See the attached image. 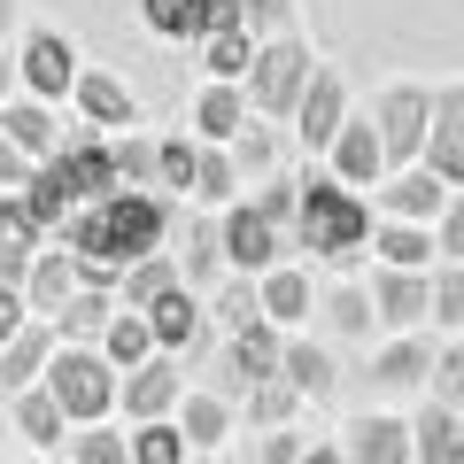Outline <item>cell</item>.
<instances>
[{
	"instance_id": "cell-12",
	"label": "cell",
	"mask_w": 464,
	"mask_h": 464,
	"mask_svg": "<svg viewBox=\"0 0 464 464\" xmlns=\"http://www.w3.org/2000/svg\"><path fill=\"white\" fill-rule=\"evenodd\" d=\"M341 124H348V85L333 78V70H317L310 78V93H302V109H295V132H302V148H325L333 155V140H341Z\"/></svg>"
},
{
	"instance_id": "cell-43",
	"label": "cell",
	"mask_w": 464,
	"mask_h": 464,
	"mask_svg": "<svg viewBox=\"0 0 464 464\" xmlns=\"http://www.w3.org/2000/svg\"><path fill=\"white\" fill-rule=\"evenodd\" d=\"M232 163H240V179H256V186L271 179V163H279V148H271V132H264V124H248V132L232 140Z\"/></svg>"
},
{
	"instance_id": "cell-7",
	"label": "cell",
	"mask_w": 464,
	"mask_h": 464,
	"mask_svg": "<svg viewBox=\"0 0 464 464\" xmlns=\"http://www.w3.org/2000/svg\"><path fill=\"white\" fill-rule=\"evenodd\" d=\"M372 310H380V325L395 333H418L433 317V271H372Z\"/></svg>"
},
{
	"instance_id": "cell-10",
	"label": "cell",
	"mask_w": 464,
	"mask_h": 464,
	"mask_svg": "<svg viewBox=\"0 0 464 464\" xmlns=\"http://www.w3.org/2000/svg\"><path fill=\"white\" fill-rule=\"evenodd\" d=\"M78 47H70L63 32H32L24 39V85H32L39 101H63V93H78Z\"/></svg>"
},
{
	"instance_id": "cell-53",
	"label": "cell",
	"mask_w": 464,
	"mask_h": 464,
	"mask_svg": "<svg viewBox=\"0 0 464 464\" xmlns=\"http://www.w3.org/2000/svg\"><path fill=\"white\" fill-rule=\"evenodd\" d=\"M433 101H441V109H464V85H449V93H433Z\"/></svg>"
},
{
	"instance_id": "cell-33",
	"label": "cell",
	"mask_w": 464,
	"mask_h": 464,
	"mask_svg": "<svg viewBox=\"0 0 464 464\" xmlns=\"http://www.w3.org/2000/svg\"><path fill=\"white\" fill-rule=\"evenodd\" d=\"M132 464H194V457H186L179 418H155V426H140V433H132Z\"/></svg>"
},
{
	"instance_id": "cell-21",
	"label": "cell",
	"mask_w": 464,
	"mask_h": 464,
	"mask_svg": "<svg viewBox=\"0 0 464 464\" xmlns=\"http://www.w3.org/2000/svg\"><path fill=\"white\" fill-rule=\"evenodd\" d=\"M411 441H418V464H464V418L441 411V402H426L411 418Z\"/></svg>"
},
{
	"instance_id": "cell-47",
	"label": "cell",
	"mask_w": 464,
	"mask_h": 464,
	"mask_svg": "<svg viewBox=\"0 0 464 464\" xmlns=\"http://www.w3.org/2000/svg\"><path fill=\"white\" fill-rule=\"evenodd\" d=\"M116 179L140 194V179H155V140H116Z\"/></svg>"
},
{
	"instance_id": "cell-52",
	"label": "cell",
	"mask_w": 464,
	"mask_h": 464,
	"mask_svg": "<svg viewBox=\"0 0 464 464\" xmlns=\"http://www.w3.org/2000/svg\"><path fill=\"white\" fill-rule=\"evenodd\" d=\"M302 464H348V457H341V441H317V449H302Z\"/></svg>"
},
{
	"instance_id": "cell-18",
	"label": "cell",
	"mask_w": 464,
	"mask_h": 464,
	"mask_svg": "<svg viewBox=\"0 0 464 464\" xmlns=\"http://www.w3.org/2000/svg\"><path fill=\"white\" fill-rule=\"evenodd\" d=\"M418 163H426L449 194L464 186V109H441V101H433V132H426V155H418Z\"/></svg>"
},
{
	"instance_id": "cell-22",
	"label": "cell",
	"mask_w": 464,
	"mask_h": 464,
	"mask_svg": "<svg viewBox=\"0 0 464 464\" xmlns=\"http://www.w3.org/2000/svg\"><path fill=\"white\" fill-rule=\"evenodd\" d=\"M78 109L93 116V124H109V132H116V124H140L132 85H124V78H109V70H85V78H78Z\"/></svg>"
},
{
	"instance_id": "cell-6",
	"label": "cell",
	"mask_w": 464,
	"mask_h": 464,
	"mask_svg": "<svg viewBox=\"0 0 464 464\" xmlns=\"http://www.w3.org/2000/svg\"><path fill=\"white\" fill-rule=\"evenodd\" d=\"M225 264L240 271V279H264V271H279L286 264V248H295V240H286L279 225H271L264 209H256V201H240V209H225Z\"/></svg>"
},
{
	"instance_id": "cell-16",
	"label": "cell",
	"mask_w": 464,
	"mask_h": 464,
	"mask_svg": "<svg viewBox=\"0 0 464 464\" xmlns=\"http://www.w3.org/2000/svg\"><path fill=\"white\" fill-rule=\"evenodd\" d=\"M194 132L209 140V148H232V140L248 132V93L240 85H201V101H194Z\"/></svg>"
},
{
	"instance_id": "cell-32",
	"label": "cell",
	"mask_w": 464,
	"mask_h": 464,
	"mask_svg": "<svg viewBox=\"0 0 464 464\" xmlns=\"http://www.w3.org/2000/svg\"><path fill=\"white\" fill-rule=\"evenodd\" d=\"M54 325H63V348H85V341H101V333L116 325V295H93V286H85V295L70 302V310L54 317Z\"/></svg>"
},
{
	"instance_id": "cell-14",
	"label": "cell",
	"mask_w": 464,
	"mask_h": 464,
	"mask_svg": "<svg viewBox=\"0 0 464 464\" xmlns=\"http://www.w3.org/2000/svg\"><path fill=\"white\" fill-rule=\"evenodd\" d=\"M78 295H85V279H78V256H63V248H39L32 279H24V302H32L39 317H63Z\"/></svg>"
},
{
	"instance_id": "cell-26",
	"label": "cell",
	"mask_w": 464,
	"mask_h": 464,
	"mask_svg": "<svg viewBox=\"0 0 464 464\" xmlns=\"http://www.w3.org/2000/svg\"><path fill=\"white\" fill-rule=\"evenodd\" d=\"M101 356H109L116 372H140L148 356H163V348H155V325H148V310H116V325L101 333Z\"/></svg>"
},
{
	"instance_id": "cell-25",
	"label": "cell",
	"mask_w": 464,
	"mask_h": 464,
	"mask_svg": "<svg viewBox=\"0 0 464 464\" xmlns=\"http://www.w3.org/2000/svg\"><path fill=\"white\" fill-rule=\"evenodd\" d=\"M256 286H264V317H271L279 333L310 317V271H302V264H279V271H264Z\"/></svg>"
},
{
	"instance_id": "cell-45",
	"label": "cell",
	"mask_w": 464,
	"mask_h": 464,
	"mask_svg": "<svg viewBox=\"0 0 464 464\" xmlns=\"http://www.w3.org/2000/svg\"><path fill=\"white\" fill-rule=\"evenodd\" d=\"M433 325H464V264L433 271Z\"/></svg>"
},
{
	"instance_id": "cell-8",
	"label": "cell",
	"mask_w": 464,
	"mask_h": 464,
	"mask_svg": "<svg viewBox=\"0 0 464 464\" xmlns=\"http://www.w3.org/2000/svg\"><path fill=\"white\" fill-rule=\"evenodd\" d=\"M341 457H348V464H418L411 418H387V411L348 418V441H341Z\"/></svg>"
},
{
	"instance_id": "cell-44",
	"label": "cell",
	"mask_w": 464,
	"mask_h": 464,
	"mask_svg": "<svg viewBox=\"0 0 464 464\" xmlns=\"http://www.w3.org/2000/svg\"><path fill=\"white\" fill-rule=\"evenodd\" d=\"M325 317H333L341 333H372V317H380V310H372L364 286H333V295H325Z\"/></svg>"
},
{
	"instance_id": "cell-15",
	"label": "cell",
	"mask_w": 464,
	"mask_h": 464,
	"mask_svg": "<svg viewBox=\"0 0 464 464\" xmlns=\"http://www.w3.org/2000/svg\"><path fill=\"white\" fill-rule=\"evenodd\" d=\"M54 348H63V341H54V317H32L16 341L0 348V387H8V395H24V387L54 364Z\"/></svg>"
},
{
	"instance_id": "cell-34",
	"label": "cell",
	"mask_w": 464,
	"mask_h": 464,
	"mask_svg": "<svg viewBox=\"0 0 464 464\" xmlns=\"http://www.w3.org/2000/svg\"><path fill=\"white\" fill-rule=\"evenodd\" d=\"M39 240H47L39 209H32L24 194H0V248H32V256H39Z\"/></svg>"
},
{
	"instance_id": "cell-38",
	"label": "cell",
	"mask_w": 464,
	"mask_h": 464,
	"mask_svg": "<svg viewBox=\"0 0 464 464\" xmlns=\"http://www.w3.org/2000/svg\"><path fill=\"white\" fill-rule=\"evenodd\" d=\"M426 387H433V402H441V411L464 418V341H449L441 356H433V380H426Z\"/></svg>"
},
{
	"instance_id": "cell-9",
	"label": "cell",
	"mask_w": 464,
	"mask_h": 464,
	"mask_svg": "<svg viewBox=\"0 0 464 464\" xmlns=\"http://www.w3.org/2000/svg\"><path fill=\"white\" fill-rule=\"evenodd\" d=\"M186 402V372L170 364V356H148L140 372H124V418L132 426H155V418H170Z\"/></svg>"
},
{
	"instance_id": "cell-17",
	"label": "cell",
	"mask_w": 464,
	"mask_h": 464,
	"mask_svg": "<svg viewBox=\"0 0 464 464\" xmlns=\"http://www.w3.org/2000/svg\"><path fill=\"white\" fill-rule=\"evenodd\" d=\"M433 356H441V348H433L426 333H402V341H387L380 356H372V380H380V387H426L433 380Z\"/></svg>"
},
{
	"instance_id": "cell-39",
	"label": "cell",
	"mask_w": 464,
	"mask_h": 464,
	"mask_svg": "<svg viewBox=\"0 0 464 464\" xmlns=\"http://www.w3.org/2000/svg\"><path fill=\"white\" fill-rule=\"evenodd\" d=\"M217 264H225V232H209V225H186V256H179L186 286H194V279H209Z\"/></svg>"
},
{
	"instance_id": "cell-40",
	"label": "cell",
	"mask_w": 464,
	"mask_h": 464,
	"mask_svg": "<svg viewBox=\"0 0 464 464\" xmlns=\"http://www.w3.org/2000/svg\"><path fill=\"white\" fill-rule=\"evenodd\" d=\"M217 317H225V333H240V325H264V286H256V279H232L225 295H217Z\"/></svg>"
},
{
	"instance_id": "cell-41",
	"label": "cell",
	"mask_w": 464,
	"mask_h": 464,
	"mask_svg": "<svg viewBox=\"0 0 464 464\" xmlns=\"http://www.w3.org/2000/svg\"><path fill=\"white\" fill-rule=\"evenodd\" d=\"M70 464H132V433H109V426H85Z\"/></svg>"
},
{
	"instance_id": "cell-50",
	"label": "cell",
	"mask_w": 464,
	"mask_h": 464,
	"mask_svg": "<svg viewBox=\"0 0 464 464\" xmlns=\"http://www.w3.org/2000/svg\"><path fill=\"white\" fill-rule=\"evenodd\" d=\"M32 170H39V163H32L8 132H0V186H32Z\"/></svg>"
},
{
	"instance_id": "cell-48",
	"label": "cell",
	"mask_w": 464,
	"mask_h": 464,
	"mask_svg": "<svg viewBox=\"0 0 464 464\" xmlns=\"http://www.w3.org/2000/svg\"><path fill=\"white\" fill-rule=\"evenodd\" d=\"M302 449H310V441H302V433H256V449H248V464H302Z\"/></svg>"
},
{
	"instance_id": "cell-36",
	"label": "cell",
	"mask_w": 464,
	"mask_h": 464,
	"mask_svg": "<svg viewBox=\"0 0 464 464\" xmlns=\"http://www.w3.org/2000/svg\"><path fill=\"white\" fill-rule=\"evenodd\" d=\"M295 411H302V395H295L286 380H256V387H248V418H256L264 433H279Z\"/></svg>"
},
{
	"instance_id": "cell-51",
	"label": "cell",
	"mask_w": 464,
	"mask_h": 464,
	"mask_svg": "<svg viewBox=\"0 0 464 464\" xmlns=\"http://www.w3.org/2000/svg\"><path fill=\"white\" fill-rule=\"evenodd\" d=\"M32 264H39L32 248H0V286H24V279H32Z\"/></svg>"
},
{
	"instance_id": "cell-23",
	"label": "cell",
	"mask_w": 464,
	"mask_h": 464,
	"mask_svg": "<svg viewBox=\"0 0 464 464\" xmlns=\"http://www.w3.org/2000/svg\"><path fill=\"white\" fill-rule=\"evenodd\" d=\"M372 248H380V264L387 271H433V225H395V217H387L380 232H372Z\"/></svg>"
},
{
	"instance_id": "cell-24",
	"label": "cell",
	"mask_w": 464,
	"mask_h": 464,
	"mask_svg": "<svg viewBox=\"0 0 464 464\" xmlns=\"http://www.w3.org/2000/svg\"><path fill=\"white\" fill-rule=\"evenodd\" d=\"M148 325H155V348H163V356H179V348L201 341V302L186 295V286H170V295L148 310Z\"/></svg>"
},
{
	"instance_id": "cell-4",
	"label": "cell",
	"mask_w": 464,
	"mask_h": 464,
	"mask_svg": "<svg viewBox=\"0 0 464 464\" xmlns=\"http://www.w3.org/2000/svg\"><path fill=\"white\" fill-rule=\"evenodd\" d=\"M310 78H317V63H310L302 39H264L256 47V70H248V109L256 116H295L302 93H310Z\"/></svg>"
},
{
	"instance_id": "cell-2",
	"label": "cell",
	"mask_w": 464,
	"mask_h": 464,
	"mask_svg": "<svg viewBox=\"0 0 464 464\" xmlns=\"http://www.w3.org/2000/svg\"><path fill=\"white\" fill-rule=\"evenodd\" d=\"M295 232H302V248H310V256H356L380 225H372V209L348 194L341 179H302V217H295Z\"/></svg>"
},
{
	"instance_id": "cell-13",
	"label": "cell",
	"mask_w": 464,
	"mask_h": 464,
	"mask_svg": "<svg viewBox=\"0 0 464 464\" xmlns=\"http://www.w3.org/2000/svg\"><path fill=\"white\" fill-rule=\"evenodd\" d=\"M380 209L395 217V225H433V217L449 209V186L433 179L426 163H418V170H395V179L380 186Z\"/></svg>"
},
{
	"instance_id": "cell-37",
	"label": "cell",
	"mask_w": 464,
	"mask_h": 464,
	"mask_svg": "<svg viewBox=\"0 0 464 464\" xmlns=\"http://www.w3.org/2000/svg\"><path fill=\"white\" fill-rule=\"evenodd\" d=\"M194 170H201V148H194V140H155V179H163V186L194 194Z\"/></svg>"
},
{
	"instance_id": "cell-27",
	"label": "cell",
	"mask_w": 464,
	"mask_h": 464,
	"mask_svg": "<svg viewBox=\"0 0 464 464\" xmlns=\"http://www.w3.org/2000/svg\"><path fill=\"white\" fill-rule=\"evenodd\" d=\"M179 433H186V449H225V441H232V402L209 395V387L186 395V402H179Z\"/></svg>"
},
{
	"instance_id": "cell-35",
	"label": "cell",
	"mask_w": 464,
	"mask_h": 464,
	"mask_svg": "<svg viewBox=\"0 0 464 464\" xmlns=\"http://www.w3.org/2000/svg\"><path fill=\"white\" fill-rule=\"evenodd\" d=\"M232 194H240V163H232V148H201L194 201H232Z\"/></svg>"
},
{
	"instance_id": "cell-3",
	"label": "cell",
	"mask_w": 464,
	"mask_h": 464,
	"mask_svg": "<svg viewBox=\"0 0 464 464\" xmlns=\"http://www.w3.org/2000/svg\"><path fill=\"white\" fill-rule=\"evenodd\" d=\"M47 395L63 402L70 426H101V418L116 411V364L101 356V348H54V364H47Z\"/></svg>"
},
{
	"instance_id": "cell-5",
	"label": "cell",
	"mask_w": 464,
	"mask_h": 464,
	"mask_svg": "<svg viewBox=\"0 0 464 464\" xmlns=\"http://www.w3.org/2000/svg\"><path fill=\"white\" fill-rule=\"evenodd\" d=\"M372 124H380L387 170H418V155H426V132H433V93H426V85H387L380 109H372Z\"/></svg>"
},
{
	"instance_id": "cell-28",
	"label": "cell",
	"mask_w": 464,
	"mask_h": 464,
	"mask_svg": "<svg viewBox=\"0 0 464 464\" xmlns=\"http://www.w3.org/2000/svg\"><path fill=\"white\" fill-rule=\"evenodd\" d=\"M170 286H186V271L170 264V256H148V264L124 271V286H116V310H155Z\"/></svg>"
},
{
	"instance_id": "cell-31",
	"label": "cell",
	"mask_w": 464,
	"mask_h": 464,
	"mask_svg": "<svg viewBox=\"0 0 464 464\" xmlns=\"http://www.w3.org/2000/svg\"><path fill=\"white\" fill-rule=\"evenodd\" d=\"M63 426H70V418H63V402H54L47 387H24V395H16V433L32 449H54V441H63Z\"/></svg>"
},
{
	"instance_id": "cell-30",
	"label": "cell",
	"mask_w": 464,
	"mask_h": 464,
	"mask_svg": "<svg viewBox=\"0 0 464 464\" xmlns=\"http://www.w3.org/2000/svg\"><path fill=\"white\" fill-rule=\"evenodd\" d=\"M201 70H209L217 85H240L256 70V39L248 32H209V39H201Z\"/></svg>"
},
{
	"instance_id": "cell-46",
	"label": "cell",
	"mask_w": 464,
	"mask_h": 464,
	"mask_svg": "<svg viewBox=\"0 0 464 464\" xmlns=\"http://www.w3.org/2000/svg\"><path fill=\"white\" fill-rule=\"evenodd\" d=\"M433 248H441V264H464V194H449V209L433 217Z\"/></svg>"
},
{
	"instance_id": "cell-42",
	"label": "cell",
	"mask_w": 464,
	"mask_h": 464,
	"mask_svg": "<svg viewBox=\"0 0 464 464\" xmlns=\"http://www.w3.org/2000/svg\"><path fill=\"white\" fill-rule=\"evenodd\" d=\"M248 39H295V0H240Z\"/></svg>"
},
{
	"instance_id": "cell-20",
	"label": "cell",
	"mask_w": 464,
	"mask_h": 464,
	"mask_svg": "<svg viewBox=\"0 0 464 464\" xmlns=\"http://www.w3.org/2000/svg\"><path fill=\"white\" fill-rule=\"evenodd\" d=\"M0 132L16 140L32 163H47V155H63V124L47 116V101H16V109H0Z\"/></svg>"
},
{
	"instance_id": "cell-11",
	"label": "cell",
	"mask_w": 464,
	"mask_h": 464,
	"mask_svg": "<svg viewBox=\"0 0 464 464\" xmlns=\"http://www.w3.org/2000/svg\"><path fill=\"white\" fill-rule=\"evenodd\" d=\"M333 179H341V186H387V179H395L372 116H348V124H341V140H333Z\"/></svg>"
},
{
	"instance_id": "cell-29",
	"label": "cell",
	"mask_w": 464,
	"mask_h": 464,
	"mask_svg": "<svg viewBox=\"0 0 464 464\" xmlns=\"http://www.w3.org/2000/svg\"><path fill=\"white\" fill-rule=\"evenodd\" d=\"M209 8L217 0H140L155 39H209Z\"/></svg>"
},
{
	"instance_id": "cell-19",
	"label": "cell",
	"mask_w": 464,
	"mask_h": 464,
	"mask_svg": "<svg viewBox=\"0 0 464 464\" xmlns=\"http://www.w3.org/2000/svg\"><path fill=\"white\" fill-rule=\"evenodd\" d=\"M279 380L295 387L302 402H325L333 395V380H341V372H333V356L317 341H295V333H286V356H279Z\"/></svg>"
},
{
	"instance_id": "cell-54",
	"label": "cell",
	"mask_w": 464,
	"mask_h": 464,
	"mask_svg": "<svg viewBox=\"0 0 464 464\" xmlns=\"http://www.w3.org/2000/svg\"><path fill=\"white\" fill-rule=\"evenodd\" d=\"M8 78H16V63H0V101H8Z\"/></svg>"
},
{
	"instance_id": "cell-1",
	"label": "cell",
	"mask_w": 464,
	"mask_h": 464,
	"mask_svg": "<svg viewBox=\"0 0 464 464\" xmlns=\"http://www.w3.org/2000/svg\"><path fill=\"white\" fill-rule=\"evenodd\" d=\"M163 232H170V209L155 194H109V201H85L70 217V256L78 264H109V271H132L148 256H163Z\"/></svg>"
},
{
	"instance_id": "cell-49",
	"label": "cell",
	"mask_w": 464,
	"mask_h": 464,
	"mask_svg": "<svg viewBox=\"0 0 464 464\" xmlns=\"http://www.w3.org/2000/svg\"><path fill=\"white\" fill-rule=\"evenodd\" d=\"M24 325H32V302H24V286H0V348L16 341Z\"/></svg>"
},
{
	"instance_id": "cell-55",
	"label": "cell",
	"mask_w": 464,
	"mask_h": 464,
	"mask_svg": "<svg viewBox=\"0 0 464 464\" xmlns=\"http://www.w3.org/2000/svg\"><path fill=\"white\" fill-rule=\"evenodd\" d=\"M8 16H16V0H0V32H8Z\"/></svg>"
}]
</instances>
